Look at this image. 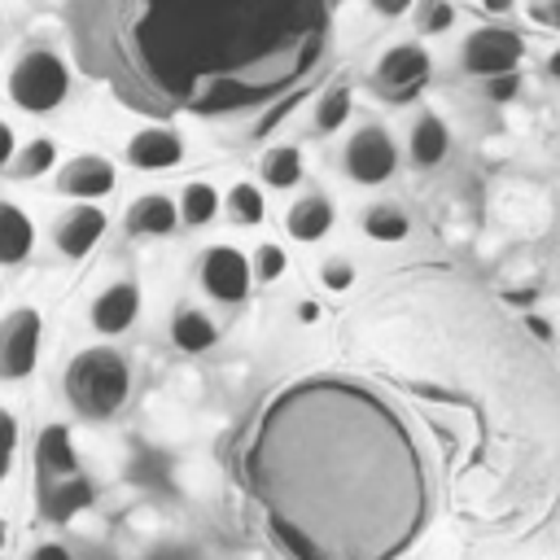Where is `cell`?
Segmentation results:
<instances>
[{
    "mask_svg": "<svg viewBox=\"0 0 560 560\" xmlns=\"http://www.w3.org/2000/svg\"><path fill=\"white\" fill-rule=\"evenodd\" d=\"M249 477L271 521L324 560H394L429 516V472L402 411L363 381L311 376L258 420Z\"/></svg>",
    "mask_w": 560,
    "mask_h": 560,
    "instance_id": "1",
    "label": "cell"
},
{
    "mask_svg": "<svg viewBox=\"0 0 560 560\" xmlns=\"http://www.w3.org/2000/svg\"><path fill=\"white\" fill-rule=\"evenodd\" d=\"M337 0H70L88 74L144 114H232L293 88Z\"/></svg>",
    "mask_w": 560,
    "mask_h": 560,
    "instance_id": "2",
    "label": "cell"
},
{
    "mask_svg": "<svg viewBox=\"0 0 560 560\" xmlns=\"http://www.w3.org/2000/svg\"><path fill=\"white\" fill-rule=\"evenodd\" d=\"M127 389H131V372L118 350H105V346L83 350L66 368V394L83 416H96V420L114 416L127 402Z\"/></svg>",
    "mask_w": 560,
    "mask_h": 560,
    "instance_id": "3",
    "label": "cell"
},
{
    "mask_svg": "<svg viewBox=\"0 0 560 560\" xmlns=\"http://www.w3.org/2000/svg\"><path fill=\"white\" fill-rule=\"evenodd\" d=\"M66 92H70V70H66V61H61L57 52H48V48H31V52L13 66V74H9V96H13L22 109H31V114L57 109V105L66 101Z\"/></svg>",
    "mask_w": 560,
    "mask_h": 560,
    "instance_id": "4",
    "label": "cell"
},
{
    "mask_svg": "<svg viewBox=\"0 0 560 560\" xmlns=\"http://www.w3.org/2000/svg\"><path fill=\"white\" fill-rule=\"evenodd\" d=\"M521 52H525L521 35H512V31H503V26H481V31H472V35L464 39L459 61H464V70L477 74V79H499V74H512V70H516Z\"/></svg>",
    "mask_w": 560,
    "mask_h": 560,
    "instance_id": "5",
    "label": "cell"
},
{
    "mask_svg": "<svg viewBox=\"0 0 560 560\" xmlns=\"http://www.w3.org/2000/svg\"><path fill=\"white\" fill-rule=\"evenodd\" d=\"M39 337H44V319L31 306H18L13 315L0 319V376L18 381L35 368L39 359Z\"/></svg>",
    "mask_w": 560,
    "mask_h": 560,
    "instance_id": "6",
    "label": "cell"
},
{
    "mask_svg": "<svg viewBox=\"0 0 560 560\" xmlns=\"http://www.w3.org/2000/svg\"><path fill=\"white\" fill-rule=\"evenodd\" d=\"M398 166V149L385 127H359L346 144V171L359 184H385Z\"/></svg>",
    "mask_w": 560,
    "mask_h": 560,
    "instance_id": "7",
    "label": "cell"
},
{
    "mask_svg": "<svg viewBox=\"0 0 560 560\" xmlns=\"http://www.w3.org/2000/svg\"><path fill=\"white\" fill-rule=\"evenodd\" d=\"M424 79H429V52H424L420 44H398V48H389V52L381 57V66H376V83H381L385 96H394V101L416 96V92L424 88Z\"/></svg>",
    "mask_w": 560,
    "mask_h": 560,
    "instance_id": "8",
    "label": "cell"
},
{
    "mask_svg": "<svg viewBox=\"0 0 560 560\" xmlns=\"http://www.w3.org/2000/svg\"><path fill=\"white\" fill-rule=\"evenodd\" d=\"M249 276H254V267L245 262V254H236L228 245H214L201 258V284L219 302H241L249 293Z\"/></svg>",
    "mask_w": 560,
    "mask_h": 560,
    "instance_id": "9",
    "label": "cell"
},
{
    "mask_svg": "<svg viewBox=\"0 0 560 560\" xmlns=\"http://www.w3.org/2000/svg\"><path fill=\"white\" fill-rule=\"evenodd\" d=\"M114 184H118L114 162H109V158H96V153L70 158V162L61 166V175H57V188H61L66 197H88V201L114 192Z\"/></svg>",
    "mask_w": 560,
    "mask_h": 560,
    "instance_id": "10",
    "label": "cell"
},
{
    "mask_svg": "<svg viewBox=\"0 0 560 560\" xmlns=\"http://www.w3.org/2000/svg\"><path fill=\"white\" fill-rule=\"evenodd\" d=\"M179 158H184V144H179V136L166 131V127H149V131H136V136L127 140V162H131V166H144V171H166V166H175Z\"/></svg>",
    "mask_w": 560,
    "mask_h": 560,
    "instance_id": "11",
    "label": "cell"
},
{
    "mask_svg": "<svg viewBox=\"0 0 560 560\" xmlns=\"http://www.w3.org/2000/svg\"><path fill=\"white\" fill-rule=\"evenodd\" d=\"M101 232H105V210H96V206H74V210L57 223V249H61L66 258H83V254L101 241Z\"/></svg>",
    "mask_w": 560,
    "mask_h": 560,
    "instance_id": "12",
    "label": "cell"
},
{
    "mask_svg": "<svg viewBox=\"0 0 560 560\" xmlns=\"http://www.w3.org/2000/svg\"><path fill=\"white\" fill-rule=\"evenodd\" d=\"M140 315V293H136V284H109L96 302H92V328L96 332H122V328H131V319Z\"/></svg>",
    "mask_w": 560,
    "mask_h": 560,
    "instance_id": "13",
    "label": "cell"
},
{
    "mask_svg": "<svg viewBox=\"0 0 560 560\" xmlns=\"http://www.w3.org/2000/svg\"><path fill=\"white\" fill-rule=\"evenodd\" d=\"M175 201H166V197H158V192H149V197H136L131 206H127V232L131 236H166L171 228H175Z\"/></svg>",
    "mask_w": 560,
    "mask_h": 560,
    "instance_id": "14",
    "label": "cell"
},
{
    "mask_svg": "<svg viewBox=\"0 0 560 560\" xmlns=\"http://www.w3.org/2000/svg\"><path fill=\"white\" fill-rule=\"evenodd\" d=\"M31 241H35L31 219H26L13 201H0V267L22 262V258L31 254Z\"/></svg>",
    "mask_w": 560,
    "mask_h": 560,
    "instance_id": "15",
    "label": "cell"
},
{
    "mask_svg": "<svg viewBox=\"0 0 560 560\" xmlns=\"http://www.w3.org/2000/svg\"><path fill=\"white\" fill-rule=\"evenodd\" d=\"M446 149H451L446 122L438 114L416 118V127H411V158H416V166H438L446 158Z\"/></svg>",
    "mask_w": 560,
    "mask_h": 560,
    "instance_id": "16",
    "label": "cell"
},
{
    "mask_svg": "<svg viewBox=\"0 0 560 560\" xmlns=\"http://www.w3.org/2000/svg\"><path fill=\"white\" fill-rule=\"evenodd\" d=\"M328 228H332V206H328V197L311 192V197L293 201V210H289V232H293L298 241H319Z\"/></svg>",
    "mask_w": 560,
    "mask_h": 560,
    "instance_id": "17",
    "label": "cell"
},
{
    "mask_svg": "<svg viewBox=\"0 0 560 560\" xmlns=\"http://www.w3.org/2000/svg\"><path fill=\"white\" fill-rule=\"evenodd\" d=\"M88 503H92V486H88L83 477H66V481H57V486L44 490V512H48L52 521H70V516L83 512Z\"/></svg>",
    "mask_w": 560,
    "mask_h": 560,
    "instance_id": "18",
    "label": "cell"
},
{
    "mask_svg": "<svg viewBox=\"0 0 560 560\" xmlns=\"http://www.w3.org/2000/svg\"><path fill=\"white\" fill-rule=\"evenodd\" d=\"M171 337H175V346L179 350H210L214 346V324H210V315H201V311H192V306H184L175 319H171Z\"/></svg>",
    "mask_w": 560,
    "mask_h": 560,
    "instance_id": "19",
    "label": "cell"
},
{
    "mask_svg": "<svg viewBox=\"0 0 560 560\" xmlns=\"http://www.w3.org/2000/svg\"><path fill=\"white\" fill-rule=\"evenodd\" d=\"M39 464L57 477H74V446H70L66 424H48L39 433Z\"/></svg>",
    "mask_w": 560,
    "mask_h": 560,
    "instance_id": "20",
    "label": "cell"
},
{
    "mask_svg": "<svg viewBox=\"0 0 560 560\" xmlns=\"http://www.w3.org/2000/svg\"><path fill=\"white\" fill-rule=\"evenodd\" d=\"M363 232H368L372 241L394 245V241H402V236L411 232V223H407V214H402L398 206L381 201V206H368V214H363Z\"/></svg>",
    "mask_w": 560,
    "mask_h": 560,
    "instance_id": "21",
    "label": "cell"
},
{
    "mask_svg": "<svg viewBox=\"0 0 560 560\" xmlns=\"http://www.w3.org/2000/svg\"><path fill=\"white\" fill-rule=\"evenodd\" d=\"M262 175H267L271 188H293L302 179V153L289 149V144L284 149H271L267 162H262Z\"/></svg>",
    "mask_w": 560,
    "mask_h": 560,
    "instance_id": "22",
    "label": "cell"
},
{
    "mask_svg": "<svg viewBox=\"0 0 560 560\" xmlns=\"http://www.w3.org/2000/svg\"><path fill=\"white\" fill-rule=\"evenodd\" d=\"M214 210H219V192L210 188V184H188L184 188V197H179V219L184 223H210L214 219Z\"/></svg>",
    "mask_w": 560,
    "mask_h": 560,
    "instance_id": "23",
    "label": "cell"
},
{
    "mask_svg": "<svg viewBox=\"0 0 560 560\" xmlns=\"http://www.w3.org/2000/svg\"><path fill=\"white\" fill-rule=\"evenodd\" d=\"M57 162V149H52V140L48 136H35L22 153H18V162H13V179H31V175H44L48 166Z\"/></svg>",
    "mask_w": 560,
    "mask_h": 560,
    "instance_id": "24",
    "label": "cell"
},
{
    "mask_svg": "<svg viewBox=\"0 0 560 560\" xmlns=\"http://www.w3.org/2000/svg\"><path fill=\"white\" fill-rule=\"evenodd\" d=\"M228 206H232V219L236 223H262V192L254 184H236L228 192Z\"/></svg>",
    "mask_w": 560,
    "mask_h": 560,
    "instance_id": "25",
    "label": "cell"
},
{
    "mask_svg": "<svg viewBox=\"0 0 560 560\" xmlns=\"http://www.w3.org/2000/svg\"><path fill=\"white\" fill-rule=\"evenodd\" d=\"M346 114H350V92H346V88H332V92L319 101V109H315V127H319V131H337V127L346 122Z\"/></svg>",
    "mask_w": 560,
    "mask_h": 560,
    "instance_id": "26",
    "label": "cell"
},
{
    "mask_svg": "<svg viewBox=\"0 0 560 560\" xmlns=\"http://www.w3.org/2000/svg\"><path fill=\"white\" fill-rule=\"evenodd\" d=\"M284 267H289L284 249H280V245H271V241H262V245H258V254H254V276H258V280H280V276H284Z\"/></svg>",
    "mask_w": 560,
    "mask_h": 560,
    "instance_id": "27",
    "label": "cell"
},
{
    "mask_svg": "<svg viewBox=\"0 0 560 560\" xmlns=\"http://www.w3.org/2000/svg\"><path fill=\"white\" fill-rule=\"evenodd\" d=\"M319 276H324V284H328V289H332V293H346V289H350V284H354V267H350V262H346V258H328V262H324V271H319Z\"/></svg>",
    "mask_w": 560,
    "mask_h": 560,
    "instance_id": "28",
    "label": "cell"
},
{
    "mask_svg": "<svg viewBox=\"0 0 560 560\" xmlns=\"http://www.w3.org/2000/svg\"><path fill=\"white\" fill-rule=\"evenodd\" d=\"M13 446H18V424H13L9 411H0V477H4L9 464H13Z\"/></svg>",
    "mask_w": 560,
    "mask_h": 560,
    "instance_id": "29",
    "label": "cell"
},
{
    "mask_svg": "<svg viewBox=\"0 0 560 560\" xmlns=\"http://www.w3.org/2000/svg\"><path fill=\"white\" fill-rule=\"evenodd\" d=\"M451 22H455L451 0H429V9H424V18H420V26H424V31H446Z\"/></svg>",
    "mask_w": 560,
    "mask_h": 560,
    "instance_id": "30",
    "label": "cell"
},
{
    "mask_svg": "<svg viewBox=\"0 0 560 560\" xmlns=\"http://www.w3.org/2000/svg\"><path fill=\"white\" fill-rule=\"evenodd\" d=\"M516 88H521L516 70H512V74H499V79H490V96H494V101H512V96H516Z\"/></svg>",
    "mask_w": 560,
    "mask_h": 560,
    "instance_id": "31",
    "label": "cell"
},
{
    "mask_svg": "<svg viewBox=\"0 0 560 560\" xmlns=\"http://www.w3.org/2000/svg\"><path fill=\"white\" fill-rule=\"evenodd\" d=\"M9 162H13V127L0 122V166H9Z\"/></svg>",
    "mask_w": 560,
    "mask_h": 560,
    "instance_id": "32",
    "label": "cell"
},
{
    "mask_svg": "<svg viewBox=\"0 0 560 560\" xmlns=\"http://www.w3.org/2000/svg\"><path fill=\"white\" fill-rule=\"evenodd\" d=\"M35 560H70V551H61V547H52V542H48V547H39V551H35Z\"/></svg>",
    "mask_w": 560,
    "mask_h": 560,
    "instance_id": "33",
    "label": "cell"
},
{
    "mask_svg": "<svg viewBox=\"0 0 560 560\" xmlns=\"http://www.w3.org/2000/svg\"><path fill=\"white\" fill-rule=\"evenodd\" d=\"M298 319H302V324H315V319H319V306H315V302H302V306H298Z\"/></svg>",
    "mask_w": 560,
    "mask_h": 560,
    "instance_id": "34",
    "label": "cell"
},
{
    "mask_svg": "<svg viewBox=\"0 0 560 560\" xmlns=\"http://www.w3.org/2000/svg\"><path fill=\"white\" fill-rule=\"evenodd\" d=\"M407 4H411V0H376V9H381V13H389V18H394V13H402Z\"/></svg>",
    "mask_w": 560,
    "mask_h": 560,
    "instance_id": "35",
    "label": "cell"
},
{
    "mask_svg": "<svg viewBox=\"0 0 560 560\" xmlns=\"http://www.w3.org/2000/svg\"><path fill=\"white\" fill-rule=\"evenodd\" d=\"M547 22L560 31V0H551V4H547Z\"/></svg>",
    "mask_w": 560,
    "mask_h": 560,
    "instance_id": "36",
    "label": "cell"
},
{
    "mask_svg": "<svg viewBox=\"0 0 560 560\" xmlns=\"http://www.w3.org/2000/svg\"><path fill=\"white\" fill-rule=\"evenodd\" d=\"M486 9H490V13H508V9H512V0H486Z\"/></svg>",
    "mask_w": 560,
    "mask_h": 560,
    "instance_id": "37",
    "label": "cell"
},
{
    "mask_svg": "<svg viewBox=\"0 0 560 560\" xmlns=\"http://www.w3.org/2000/svg\"><path fill=\"white\" fill-rule=\"evenodd\" d=\"M547 70H551V74H556V79H560V48H556V52H551V61H547Z\"/></svg>",
    "mask_w": 560,
    "mask_h": 560,
    "instance_id": "38",
    "label": "cell"
},
{
    "mask_svg": "<svg viewBox=\"0 0 560 560\" xmlns=\"http://www.w3.org/2000/svg\"><path fill=\"white\" fill-rule=\"evenodd\" d=\"M0 538H4V534H0Z\"/></svg>",
    "mask_w": 560,
    "mask_h": 560,
    "instance_id": "39",
    "label": "cell"
},
{
    "mask_svg": "<svg viewBox=\"0 0 560 560\" xmlns=\"http://www.w3.org/2000/svg\"><path fill=\"white\" fill-rule=\"evenodd\" d=\"M556 560H560V556H556Z\"/></svg>",
    "mask_w": 560,
    "mask_h": 560,
    "instance_id": "40",
    "label": "cell"
}]
</instances>
